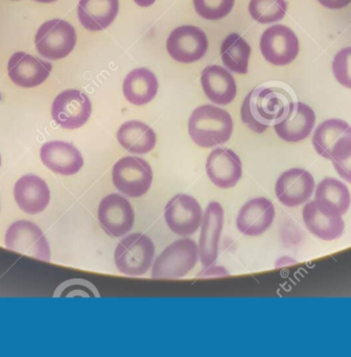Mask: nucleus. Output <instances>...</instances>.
I'll return each mask as SVG.
<instances>
[{
    "label": "nucleus",
    "mask_w": 351,
    "mask_h": 357,
    "mask_svg": "<svg viewBox=\"0 0 351 357\" xmlns=\"http://www.w3.org/2000/svg\"><path fill=\"white\" fill-rule=\"evenodd\" d=\"M303 221L309 231L319 239L332 241L342 236L344 220L338 210L321 200H313L305 204Z\"/></svg>",
    "instance_id": "12"
},
{
    "label": "nucleus",
    "mask_w": 351,
    "mask_h": 357,
    "mask_svg": "<svg viewBox=\"0 0 351 357\" xmlns=\"http://www.w3.org/2000/svg\"><path fill=\"white\" fill-rule=\"evenodd\" d=\"M155 1H156V0H134V3L141 8L150 7V6L154 5Z\"/></svg>",
    "instance_id": "34"
},
{
    "label": "nucleus",
    "mask_w": 351,
    "mask_h": 357,
    "mask_svg": "<svg viewBox=\"0 0 351 357\" xmlns=\"http://www.w3.org/2000/svg\"><path fill=\"white\" fill-rule=\"evenodd\" d=\"M225 222L223 206L217 202H210L203 215L198 240V258L203 266L214 265L219 255V239Z\"/></svg>",
    "instance_id": "14"
},
{
    "label": "nucleus",
    "mask_w": 351,
    "mask_h": 357,
    "mask_svg": "<svg viewBox=\"0 0 351 357\" xmlns=\"http://www.w3.org/2000/svg\"><path fill=\"white\" fill-rule=\"evenodd\" d=\"M315 198L336 208L341 215H345L351 204L348 188L342 181L332 177L320 181L315 189Z\"/></svg>",
    "instance_id": "28"
},
{
    "label": "nucleus",
    "mask_w": 351,
    "mask_h": 357,
    "mask_svg": "<svg viewBox=\"0 0 351 357\" xmlns=\"http://www.w3.org/2000/svg\"><path fill=\"white\" fill-rule=\"evenodd\" d=\"M315 124L313 110L302 102H294L286 118L273 127L282 141L297 143L311 135Z\"/></svg>",
    "instance_id": "20"
},
{
    "label": "nucleus",
    "mask_w": 351,
    "mask_h": 357,
    "mask_svg": "<svg viewBox=\"0 0 351 357\" xmlns=\"http://www.w3.org/2000/svg\"><path fill=\"white\" fill-rule=\"evenodd\" d=\"M158 87L154 73L148 68H136L123 81V96L133 105H146L156 97Z\"/></svg>",
    "instance_id": "24"
},
{
    "label": "nucleus",
    "mask_w": 351,
    "mask_h": 357,
    "mask_svg": "<svg viewBox=\"0 0 351 357\" xmlns=\"http://www.w3.org/2000/svg\"><path fill=\"white\" fill-rule=\"evenodd\" d=\"M201 85L206 97L217 105H228L234 101L237 87L234 77L226 68L210 66L201 75Z\"/></svg>",
    "instance_id": "22"
},
{
    "label": "nucleus",
    "mask_w": 351,
    "mask_h": 357,
    "mask_svg": "<svg viewBox=\"0 0 351 357\" xmlns=\"http://www.w3.org/2000/svg\"><path fill=\"white\" fill-rule=\"evenodd\" d=\"M52 66L45 60L38 59L23 52H17L10 57L8 74L17 86L33 89L39 86L49 77Z\"/></svg>",
    "instance_id": "17"
},
{
    "label": "nucleus",
    "mask_w": 351,
    "mask_h": 357,
    "mask_svg": "<svg viewBox=\"0 0 351 357\" xmlns=\"http://www.w3.org/2000/svg\"><path fill=\"white\" fill-rule=\"evenodd\" d=\"M203 210L196 198L188 194L173 196L164 208L169 229L178 236H192L202 225Z\"/></svg>",
    "instance_id": "9"
},
{
    "label": "nucleus",
    "mask_w": 351,
    "mask_h": 357,
    "mask_svg": "<svg viewBox=\"0 0 351 357\" xmlns=\"http://www.w3.org/2000/svg\"><path fill=\"white\" fill-rule=\"evenodd\" d=\"M235 0H194V10L201 18L219 20L229 15Z\"/></svg>",
    "instance_id": "30"
},
{
    "label": "nucleus",
    "mask_w": 351,
    "mask_h": 357,
    "mask_svg": "<svg viewBox=\"0 0 351 357\" xmlns=\"http://www.w3.org/2000/svg\"><path fill=\"white\" fill-rule=\"evenodd\" d=\"M119 0H79L77 17L86 30H106L118 15Z\"/></svg>",
    "instance_id": "23"
},
{
    "label": "nucleus",
    "mask_w": 351,
    "mask_h": 357,
    "mask_svg": "<svg viewBox=\"0 0 351 357\" xmlns=\"http://www.w3.org/2000/svg\"><path fill=\"white\" fill-rule=\"evenodd\" d=\"M14 197L21 211L29 215L39 214L49 204V188L39 176L25 175L15 183Z\"/></svg>",
    "instance_id": "21"
},
{
    "label": "nucleus",
    "mask_w": 351,
    "mask_h": 357,
    "mask_svg": "<svg viewBox=\"0 0 351 357\" xmlns=\"http://www.w3.org/2000/svg\"><path fill=\"white\" fill-rule=\"evenodd\" d=\"M198 246L194 240L181 238L169 244L155 259L152 265L154 279H179L185 277L196 266Z\"/></svg>",
    "instance_id": "3"
},
{
    "label": "nucleus",
    "mask_w": 351,
    "mask_h": 357,
    "mask_svg": "<svg viewBox=\"0 0 351 357\" xmlns=\"http://www.w3.org/2000/svg\"><path fill=\"white\" fill-rule=\"evenodd\" d=\"M318 1L320 5L329 10L344 9L351 3V0H318Z\"/></svg>",
    "instance_id": "33"
},
{
    "label": "nucleus",
    "mask_w": 351,
    "mask_h": 357,
    "mask_svg": "<svg viewBox=\"0 0 351 357\" xmlns=\"http://www.w3.org/2000/svg\"><path fill=\"white\" fill-rule=\"evenodd\" d=\"M251 47L238 34L228 35L221 43V57L226 68L238 75L248 73Z\"/></svg>",
    "instance_id": "27"
},
{
    "label": "nucleus",
    "mask_w": 351,
    "mask_h": 357,
    "mask_svg": "<svg viewBox=\"0 0 351 357\" xmlns=\"http://www.w3.org/2000/svg\"><path fill=\"white\" fill-rule=\"evenodd\" d=\"M332 74L341 85L351 89V47L341 50L334 56Z\"/></svg>",
    "instance_id": "32"
},
{
    "label": "nucleus",
    "mask_w": 351,
    "mask_h": 357,
    "mask_svg": "<svg viewBox=\"0 0 351 357\" xmlns=\"http://www.w3.org/2000/svg\"><path fill=\"white\" fill-rule=\"evenodd\" d=\"M167 53L180 63H192L204 57L208 50L206 34L198 26L175 29L166 41Z\"/></svg>",
    "instance_id": "13"
},
{
    "label": "nucleus",
    "mask_w": 351,
    "mask_h": 357,
    "mask_svg": "<svg viewBox=\"0 0 351 357\" xmlns=\"http://www.w3.org/2000/svg\"><path fill=\"white\" fill-rule=\"evenodd\" d=\"M233 132L229 112L213 105H203L192 112L188 120L190 139L201 148H213L227 143Z\"/></svg>",
    "instance_id": "2"
},
{
    "label": "nucleus",
    "mask_w": 351,
    "mask_h": 357,
    "mask_svg": "<svg viewBox=\"0 0 351 357\" xmlns=\"http://www.w3.org/2000/svg\"><path fill=\"white\" fill-rule=\"evenodd\" d=\"M330 160L338 174L351 183V137H344L334 146Z\"/></svg>",
    "instance_id": "31"
},
{
    "label": "nucleus",
    "mask_w": 351,
    "mask_h": 357,
    "mask_svg": "<svg viewBox=\"0 0 351 357\" xmlns=\"http://www.w3.org/2000/svg\"><path fill=\"white\" fill-rule=\"evenodd\" d=\"M98 222L107 235L118 238L127 235L135 223V212L127 198L113 193L102 198L98 210Z\"/></svg>",
    "instance_id": "10"
},
{
    "label": "nucleus",
    "mask_w": 351,
    "mask_h": 357,
    "mask_svg": "<svg viewBox=\"0 0 351 357\" xmlns=\"http://www.w3.org/2000/svg\"><path fill=\"white\" fill-rule=\"evenodd\" d=\"M275 218V208L265 197L253 198L247 202L236 217V227L240 233L250 237L263 235L271 227Z\"/></svg>",
    "instance_id": "18"
},
{
    "label": "nucleus",
    "mask_w": 351,
    "mask_h": 357,
    "mask_svg": "<svg viewBox=\"0 0 351 357\" xmlns=\"http://www.w3.org/2000/svg\"><path fill=\"white\" fill-rule=\"evenodd\" d=\"M0 167H1V156H0Z\"/></svg>",
    "instance_id": "36"
},
{
    "label": "nucleus",
    "mask_w": 351,
    "mask_h": 357,
    "mask_svg": "<svg viewBox=\"0 0 351 357\" xmlns=\"http://www.w3.org/2000/svg\"><path fill=\"white\" fill-rule=\"evenodd\" d=\"M40 156L46 168L64 176L77 174L84 166V158L81 152L66 142L54 141L46 143L42 146Z\"/></svg>",
    "instance_id": "19"
},
{
    "label": "nucleus",
    "mask_w": 351,
    "mask_h": 357,
    "mask_svg": "<svg viewBox=\"0 0 351 357\" xmlns=\"http://www.w3.org/2000/svg\"><path fill=\"white\" fill-rule=\"evenodd\" d=\"M347 137H351L350 125L345 121L332 119L321 123L315 128L313 137V148L320 156L330 160L334 146Z\"/></svg>",
    "instance_id": "26"
},
{
    "label": "nucleus",
    "mask_w": 351,
    "mask_h": 357,
    "mask_svg": "<svg viewBox=\"0 0 351 357\" xmlns=\"http://www.w3.org/2000/svg\"><path fill=\"white\" fill-rule=\"evenodd\" d=\"M36 1H38V3H54V1H56V0H36Z\"/></svg>",
    "instance_id": "35"
},
{
    "label": "nucleus",
    "mask_w": 351,
    "mask_h": 357,
    "mask_svg": "<svg viewBox=\"0 0 351 357\" xmlns=\"http://www.w3.org/2000/svg\"><path fill=\"white\" fill-rule=\"evenodd\" d=\"M206 172L213 185L221 189H231L242 178V160L233 150L217 148L207 158Z\"/></svg>",
    "instance_id": "16"
},
{
    "label": "nucleus",
    "mask_w": 351,
    "mask_h": 357,
    "mask_svg": "<svg viewBox=\"0 0 351 357\" xmlns=\"http://www.w3.org/2000/svg\"><path fill=\"white\" fill-rule=\"evenodd\" d=\"M292 103L290 93L280 87L258 86L244 98L240 118L253 132L263 133L281 122Z\"/></svg>",
    "instance_id": "1"
},
{
    "label": "nucleus",
    "mask_w": 351,
    "mask_h": 357,
    "mask_svg": "<svg viewBox=\"0 0 351 357\" xmlns=\"http://www.w3.org/2000/svg\"><path fill=\"white\" fill-rule=\"evenodd\" d=\"M154 243L144 234H130L121 239L115 248V265L125 275L138 277L148 273L154 263Z\"/></svg>",
    "instance_id": "4"
},
{
    "label": "nucleus",
    "mask_w": 351,
    "mask_h": 357,
    "mask_svg": "<svg viewBox=\"0 0 351 357\" xmlns=\"http://www.w3.org/2000/svg\"><path fill=\"white\" fill-rule=\"evenodd\" d=\"M38 53L47 60H61L75 49L77 33L69 22L52 20L42 24L36 34Z\"/></svg>",
    "instance_id": "6"
},
{
    "label": "nucleus",
    "mask_w": 351,
    "mask_h": 357,
    "mask_svg": "<svg viewBox=\"0 0 351 357\" xmlns=\"http://www.w3.org/2000/svg\"><path fill=\"white\" fill-rule=\"evenodd\" d=\"M117 141L127 152L143 155L154 150L156 146V133L146 123L129 121L119 127Z\"/></svg>",
    "instance_id": "25"
},
{
    "label": "nucleus",
    "mask_w": 351,
    "mask_h": 357,
    "mask_svg": "<svg viewBox=\"0 0 351 357\" xmlns=\"http://www.w3.org/2000/svg\"><path fill=\"white\" fill-rule=\"evenodd\" d=\"M315 179L303 169H290L278 177L275 193L278 200L288 208H296L305 204L313 195Z\"/></svg>",
    "instance_id": "15"
},
{
    "label": "nucleus",
    "mask_w": 351,
    "mask_h": 357,
    "mask_svg": "<svg viewBox=\"0 0 351 357\" xmlns=\"http://www.w3.org/2000/svg\"><path fill=\"white\" fill-rule=\"evenodd\" d=\"M286 0H251L249 13L255 22L261 24L279 22L286 16Z\"/></svg>",
    "instance_id": "29"
},
{
    "label": "nucleus",
    "mask_w": 351,
    "mask_h": 357,
    "mask_svg": "<svg viewBox=\"0 0 351 357\" xmlns=\"http://www.w3.org/2000/svg\"><path fill=\"white\" fill-rule=\"evenodd\" d=\"M6 248L39 260L49 261L52 252L43 231L35 223L19 220L13 223L6 233Z\"/></svg>",
    "instance_id": "7"
},
{
    "label": "nucleus",
    "mask_w": 351,
    "mask_h": 357,
    "mask_svg": "<svg viewBox=\"0 0 351 357\" xmlns=\"http://www.w3.org/2000/svg\"><path fill=\"white\" fill-rule=\"evenodd\" d=\"M91 112L92 105L89 98L77 89L62 91L52 102V119L58 126L68 130L83 127L89 120Z\"/></svg>",
    "instance_id": "8"
},
{
    "label": "nucleus",
    "mask_w": 351,
    "mask_h": 357,
    "mask_svg": "<svg viewBox=\"0 0 351 357\" xmlns=\"http://www.w3.org/2000/svg\"><path fill=\"white\" fill-rule=\"evenodd\" d=\"M259 47L263 58L276 66L292 63L299 53V41L296 34L282 24L267 29L261 35Z\"/></svg>",
    "instance_id": "11"
},
{
    "label": "nucleus",
    "mask_w": 351,
    "mask_h": 357,
    "mask_svg": "<svg viewBox=\"0 0 351 357\" xmlns=\"http://www.w3.org/2000/svg\"><path fill=\"white\" fill-rule=\"evenodd\" d=\"M15 1H17V0H15Z\"/></svg>",
    "instance_id": "37"
},
{
    "label": "nucleus",
    "mask_w": 351,
    "mask_h": 357,
    "mask_svg": "<svg viewBox=\"0 0 351 357\" xmlns=\"http://www.w3.org/2000/svg\"><path fill=\"white\" fill-rule=\"evenodd\" d=\"M114 187L123 195L139 198L152 187L153 170L150 165L137 156H125L115 162L112 169Z\"/></svg>",
    "instance_id": "5"
}]
</instances>
